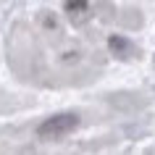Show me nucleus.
I'll return each instance as SVG.
<instances>
[{"label":"nucleus","instance_id":"1","mask_svg":"<svg viewBox=\"0 0 155 155\" xmlns=\"http://www.w3.org/2000/svg\"><path fill=\"white\" fill-rule=\"evenodd\" d=\"M76 126H79V116H76V113H55V116L45 118V121L37 126V137H42V139H58V137L71 134Z\"/></svg>","mask_w":155,"mask_h":155}]
</instances>
